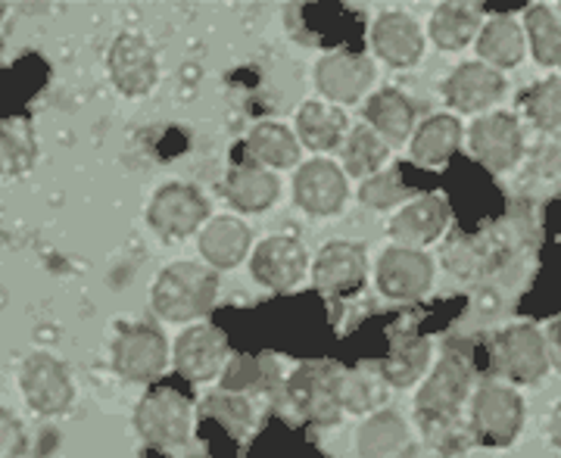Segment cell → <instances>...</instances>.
<instances>
[{"instance_id": "1", "label": "cell", "mask_w": 561, "mask_h": 458, "mask_svg": "<svg viewBox=\"0 0 561 458\" xmlns=\"http://www.w3.org/2000/svg\"><path fill=\"white\" fill-rule=\"evenodd\" d=\"M219 297V278L203 262H172L165 265L150 290L153 312L162 321L187 324L203 319Z\"/></svg>"}, {"instance_id": "2", "label": "cell", "mask_w": 561, "mask_h": 458, "mask_svg": "<svg viewBox=\"0 0 561 458\" xmlns=\"http://www.w3.org/2000/svg\"><path fill=\"white\" fill-rule=\"evenodd\" d=\"M194 427V402L179 387H150L135 409V431L147 446H184Z\"/></svg>"}, {"instance_id": "3", "label": "cell", "mask_w": 561, "mask_h": 458, "mask_svg": "<svg viewBox=\"0 0 561 458\" xmlns=\"http://www.w3.org/2000/svg\"><path fill=\"white\" fill-rule=\"evenodd\" d=\"M471 434L483 446L505 449L512 446L524 427V399L508 383H483L468 402Z\"/></svg>"}, {"instance_id": "4", "label": "cell", "mask_w": 561, "mask_h": 458, "mask_svg": "<svg viewBox=\"0 0 561 458\" xmlns=\"http://www.w3.org/2000/svg\"><path fill=\"white\" fill-rule=\"evenodd\" d=\"M287 397L302 419L312 424H337L343 409V368L331 362L297 365L287 378Z\"/></svg>"}, {"instance_id": "5", "label": "cell", "mask_w": 561, "mask_h": 458, "mask_svg": "<svg viewBox=\"0 0 561 458\" xmlns=\"http://www.w3.org/2000/svg\"><path fill=\"white\" fill-rule=\"evenodd\" d=\"M209 199L201 187L184 181H165L147 203V225L165 240H184L197 234L209 219Z\"/></svg>"}, {"instance_id": "6", "label": "cell", "mask_w": 561, "mask_h": 458, "mask_svg": "<svg viewBox=\"0 0 561 458\" xmlns=\"http://www.w3.org/2000/svg\"><path fill=\"white\" fill-rule=\"evenodd\" d=\"M20 390L28 409L44 419L69 412L76 402V383L69 378V368L50 353H28L22 359Z\"/></svg>"}, {"instance_id": "7", "label": "cell", "mask_w": 561, "mask_h": 458, "mask_svg": "<svg viewBox=\"0 0 561 458\" xmlns=\"http://www.w3.org/2000/svg\"><path fill=\"white\" fill-rule=\"evenodd\" d=\"M113 371L128 383H150L169 365V343L153 324H125L113 340Z\"/></svg>"}, {"instance_id": "8", "label": "cell", "mask_w": 561, "mask_h": 458, "mask_svg": "<svg viewBox=\"0 0 561 458\" xmlns=\"http://www.w3.org/2000/svg\"><path fill=\"white\" fill-rule=\"evenodd\" d=\"M493 359L502 378L512 383H540L549 375L546 334L534 324H512L493 337Z\"/></svg>"}, {"instance_id": "9", "label": "cell", "mask_w": 561, "mask_h": 458, "mask_svg": "<svg viewBox=\"0 0 561 458\" xmlns=\"http://www.w3.org/2000/svg\"><path fill=\"white\" fill-rule=\"evenodd\" d=\"M471 387V371L459 356H443L431 378L421 383L419 397H415V412L424 427L434 424H453L459 415L461 402L468 397Z\"/></svg>"}, {"instance_id": "10", "label": "cell", "mask_w": 561, "mask_h": 458, "mask_svg": "<svg viewBox=\"0 0 561 458\" xmlns=\"http://www.w3.org/2000/svg\"><path fill=\"white\" fill-rule=\"evenodd\" d=\"M468 147L483 169H490L496 175L512 172L524 157L522 122L505 110L483 113L481 119H474L468 128Z\"/></svg>"}, {"instance_id": "11", "label": "cell", "mask_w": 561, "mask_h": 458, "mask_svg": "<svg viewBox=\"0 0 561 458\" xmlns=\"http://www.w3.org/2000/svg\"><path fill=\"white\" fill-rule=\"evenodd\" d=\"M434 260L424 250H412V247H387L381 260L375 265V284L387 299L397 302H412V299L424 297L434 287Z\"/></svg>"}, {"instance_id": "12", "label": "cell", "mask_w": 561, "mask_h": 458, "mask_svg": "<svg viewBox=\"0 0 561 458\" xmlns=\"http://www.w3.org/2000/svg\"><path fill=\"white\" fill-rule=\"evenodd\" d=\"M110 79L125 98H147L160 81V60L153 44L138 32H122L106 57Z\"/></svg>"}, {"instance_id": "13", "label": "cell", "mask_w": 561, "mask_h": 458, "mask_svg": "<svg viewBox=\"0 0 561 458\" xmlns=\"http://www.w3.org/2000/svg\"><path fill=\"white\" fill-rule=\"evenodd\" d=\"M368 275L365 247L353 240H331L321 247L312 262V284L328 297H353L359 294Z\"/></svg>"}, {"instance_id": "14", "label": "cell", "mask_w": 561, "mask_h": 458, "mask_svg": "<svg viewBox=\"0 0 561 458\" xmlns=\"http://www.w3.org/2000/svg\"><path fill=\"white\" fill-rule=\"evenodd\" d=\"M350 197L346 172L331 160H309L294 172V199L309 216H337Z\"/></svg>"}, {"instance_id": "15", "label": "cell", "mask_w": 561, "mask_h": 458, "mask_svg": "<svg viewBox=\"0 0 561 458\" xmlns=\"http://www.w3.org/2000/svg\"><path fill=\"white\" fill-rule=\"evenodd\" d=\"M175 371L184 380H213L219 378L228 365V337L216 324H194L175 340Z\"/></svg>"}, {"instance_id": "16", "label": "cell", "mask_w": 561, "mask_h": 458, "mask_svg": "<svg viewBox=\"0 0 561 458\" xmlns=\"http://www.w3.org/2000/svg\"><path fill=\"white\" fill-rule=\"evenodd\" d=\"M309 265V253L297 238L275 234L256 243L253 256H250V272L256 284L265 290H290L294 284H300Z\"/></svg>"}, {"instance_id": "17", "label": "cell", "mask_w": 561, "mask_h": 458, "mask_svg": "<svg viewBox=\"0 0 561 458\" xmlns=\"http://www.w3.org/2000/svg\"><path fill=\"white\" fill-rule=\"evenodd\" d=\"M505 94L502 72L483 66L481 60L461 62L443 79V100L459 113H483L496 106Z\"/></svg>"}, {"instance_id": "18", "label": "cell", "mask_w": 561, "mask_h": 458, "mask_svg": "<svg viewBox=\"0 0 561 458\" xmlns=\"http://www.w3.org/2000/svg\"><path fill=\"white\" fill-rule=\"evenodd\" d=\"M446 225H449V203L437 194H424V197L402 203V209H397V216L390 219V238L397 240V247L421 250L440 240Z\"/></svg>"}, {"instance_id": "19", "label": "cell", "mask_w": 561, "mask_h": 458, "mask_svg": "<svg viewBox=\"0 0 561 458\" xmlns=\"http://www.w3.org/2000/svg\"><path fill=\"white\" fill-rule=\"evenodd\" d=\"M316 84L334 103H356L375 84V62L362 54H328L316 66Z\"/></svg>"}, {"instance_id": "20", "label": "cell", "mask_w": 561, "mask_h": 458, "mask_svg": "<svg viewBox=\"0 0 561 458\" xmlns=\"http://www.w3.org/2000/svg\"><path fill=\"white\" fill-rule=\"evenodd\" d=\"M371 47L387 66H415L424 54V32L409 13L402 10H387L371 25Z\"/></svg>"}, {"instance_id": "21", "label": "cell", "mask_w": 561, "mask_h": 458, "mask_svg": "<svg viewBox=\"0 0 561 458\" xmlns=\"http://www.w3.org/2000/svg\"><path fill=\"white\" fill-rule=\"evenodd\" d=\"M250 247H253L250 225L238 216H216L201 228V256L213 272L238 268L250 256Z\"/></svg>"}, {"instance_id": "22", "label": "cell", "mask_w": 561, "mask_h": 458, "mask_svg": "<svg viewBox=\"0 0 561 458\" xmlns=\"http://www.w3.org/2000/svg\"><path fill=\"white\" fill-rule=\"evenodd\" d=\"M280 197V181L272 169L260 162H241L225 179V199L241 213H265Z\"/></svg>"}, {"instance_id": "23", "label": "cell", "mask_w": 561, "mask_h": 458, "mask_svg": "<svg viewBox=\"0 0 561 458\" xmlns=\"http://www.w3.org/2000/svg\"><path fill=\"white\" fill-rule=\"evenodd\" d=\"M478 60L490 69H515L524 60V25L515 16H490L478 32Z\"/></svg>"}, {"instance_id": "24", "label": "cell", "mask_w": 561, "mask_h": 458, "mask_svg": "<svg viewBox=\"0 0 561 458\" xmlns=\"http://www.w3.org/2000/svg\"><path fill=\"white\" fill-rule=\"evenodd\" d=\"M365 125L375 128L387 144H405V138H412L415 106L397 88H381L365 100Z\"/></svg>"}, {"instance_id": "25", "label": "cell", "mask_w": 561, "mask_h": 458, "mask_svg": "<svg viewBox=\"0 0 561 458\" xmlns=\"http://www.w3.org/2000/svg\"><path fill=\"white\" fill-rule=\"evenodd\" d=\"M461 147V122L449 113H440V116H431L427 122H421L419 131H412V140H409V153L419 165H427V169H437V165H446L459 153Z\"/></svg>"}, {"instance_id": "26", "label": "cell", "mask_w": 561, "mask_h": 458, "mask_svg": "<svg viewBox=\"0 0 561 458\" xmlns=\"http://www.w3.org/2000/svg\"><path fill=\"white\" fill-rule=\"evenodd\" d=\"M431 368V340L421 334H400L393 337L381 362V378L387 387H415Z\"/></svg>"}, {"instance_id": "27", "label": "cell", "mask_w": 561, "mask_h": 458, "mask_svg": "<svg viewBox=\"0 0 561 458\" xmlns=\"http://www.w3.org/2000/svg\"><path fill=\"white\" fill-rule=\"evenodd\" d=\"M346 113L337 106H324L319 100H306L297 110V140L316 153H328L341 147L346 135Z\"/></svg>"}, {"instance_id": "28", "label": "cell", "mask_w": 561, "mask_h": 458, "mask_svg": "<svg viewBox=\"0 0 561 458\" xmlns=\"http://www.w3.org/2000/svg\"><path fill=\"white\" fill-rule=\"evenodd\" d=\"M250 160L262 169H294L300 162V140L280 122H260L243 140Z\"/></svg>"}, {"instance_id": "29", "label": "cell", "mask_w": 561, "mask_h": 458, "mask_svg": "<svg viewBox=\"0 0 561 458\" xmlns=\"http://www.w3.org/2000/svg\"><path fill=\"white\" fill-rule=\"evenodd\" d=\"M481 32V13L471 3H440L431 22H427V35L440 47V50H461Z\"/></svg>"}, {"instance_id": "30", "label": "cell", "mask_w": 561, "mask_h": 458, "mask_svg": "<svg viewBox=\"0 0 561 458\" xmlns=\"http://www.w3.org/2000/svg\"><path fill=\"white\" fill-rule=\"evenodd\" d=\"M390 160V144L368 125H356V131H350L346 147H343V172L356 175V179H371L381 172L383 162Z\"/></svg>"}, {"instance_id": "31", "label": "cell", "mask_w": 561, "mask_h": 458, "mask_svg": "<svg viewBox=\"0 0 561 458\" xmlns=\"http://www.w3.org/2000/svg\"><path fill=\"white\" fill-rule=\"evenodd\" d=\"M524 38H530V54L540 66L561 62V20L552 7L534 3L524 10Z\"/></svg>"}, {"instance_id": "32", "label": "cell", "mask_w": 561, "mask_h": 458, "mask_svg": "<svg viewBox=\"0 0 561 458\" xmlns=\"http://www.w3.org/2000/svg\"><path fill=\"white\" fill-rule=\"evenodd\" d=\"M405 443H409L405 421L397 412H378L375 419L365 421L359 439H356V449L362 458H390L397 456Z\"/></svg>"}, {"instance_id": "33", "label": "cell", "mask_w": 561, "mask_h": 458, "mask_svg": "<svg viewBox=\"0 0 561 458\" xmlns=\"http://www.w3.org/2000/svg\"><path fill=\"white\" fill-rule=\"evenodd\" d=\"M35 162H38V144L32 128L22 119L0 125V175L20 179L35 169Z\"/></svg>"}, {"instance_id": "34", "label": "cell", "mask_w": 561, "mask_h": 458, "mask_svg": "<svg viewBox=\"0 0 561 458\" xmlns=\"http://www.w3.org/2000/svg\"><path fill=\"white\" fill-rule=\"evenodd\" d=\"M522 110L546 135H561V79L537 81L522 98Z\"/></svg>"}, {"instance_id": "35", "label": "cell", "mask_w": 561, "mask_h": 458, "mask_svg": "<svg viewBox=\"0 0 561 458\" xmlns=\"http://www.w3.org/2000/svg\"><path fill=\"white\" fill-rule=\"evenodd\" d=\"M225 393H247V390H265L272 380V362L262 356H231L225 371L219 375Z\"/></svg>"}, {"instance_id": "36", "label": "cell", "mask_w": 561, "mask_h": 458, "mask_svg": "<svg viewBox=\"0 0 561 458\" xmlns=\"http://www.w3.org/2000/svg\"><path fill=\"white\" fill-rule=\"evenodd\" d=\"M203 412L213 421H219L221 427L228 434H234V437H243L250 431V424H253V409H250V402L241 393H225L221 390L216 397L206 399Z\"/></svg>"}, {"instance_id": "37", "label": "cell", "mask_w": 561, "mask_h": 458, "mask_svg": "<svg viewBox=\"0 0 561 458\" xmlns=\"http://www.w3.org/2000/svg\"><path fill=\"white\" fill-rule=\"evenodd\" d=\"M405 197H409V187L402 184L400 169L378 172V175L365 179V184L359 187V199L371 209H393V206H402Z\"/></svg>"}, {"instance_id": "38", "label": "cell", "mask_w": 561, "mask_h": 458, "mask_svg": "<svg viewBox=\"0 0 561 458\" xmlns=\"http://www.w3.org/2000/svg\"><path fill=\"white\" fill-rule=\"evenodd\" d=\"M383 378H368L365 371H343V409L371 412L383 402Z\"/></svg>"}, {"instance_id": "39", "label": "cell", "mask_w": 561, "mask_h": 458, "mask_svg": "<svg viewBox=\"0 0 561 458\" xmlns=\"http://www.w3.org/2000/svg\"><path fill=\"white\" fill-rule=\"evenodd\" d=\"M28 453V434L22 427V421L0 409V458H25Z\"/></svg>"}, {"instance_id": "40", "label": "cell", "mask_w": 561, "mask_h": 458, "mask_svg": "<svg viewBox=\"0 0 561 458\" xmlns=\"http://www.w3.org/2000/svg\"><path fill=\"white\" fill-rule=\"evenodd\" d=\"M546 346H549V365H556L561 371V319L549 324V331H546Z\"/></svg>"}, {"instance_id": "41", "label": "cell", "mask_w": 561, "mask_h": 458, "mask_svg": "<svg viewBox=\"0 0 561 458\" xmlns=\"http://www.w3.org/2000/svg\"><path fill=\"white\" fill-rule=\"evenodd\" d=\"M549 439H552L556 449H561V399L559 405H556V412H552V419H549Z\"/></svg>"}, {"instance_id": "42", "label": "cell", "mask_w": 561, "mask_h": 458, "mask_svg": "<svg viewBox=\"0 0 561 458\" xmlns=\"http://www.w3.org/2000/svg\"><path fill=\"white\" fill-rule=\"evenodd\" d=\"M3 16H7V3H0V22H3Z\"/></svg>"}, {"instance_id": "43", "label": "cell", "mask_w": 561, "mask_h": 458, "mask_svg": "<svg viewBox=\"0 0 561 458\" xmlns=\"http://www.w3.org/2000/svg\"><path fill=\"white\" fill-rule=\"evenodd\" d=\"M559 10H561V3H559Z\"/></svg>"}]
</instances>
